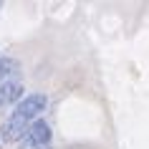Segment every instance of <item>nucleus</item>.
I'll use <instances>...</instances> for the list:
<instances>
[{
    "label": "nucleus",
    "mask_w": 149,
    "mask_h": 149,
    "mask_svg": "<svg viewBox=\"0 0 149 149\" xmlns=\"http://www.w3.org/2000/svg\"><path fill=\"white\" fill-rule=\"evenodd\" d=\"M48 99L43 94H31L25 96L23 101L15 106V111H13V116L3 124V129H0V136H3V141H18L23 139L25 132H28V126L33 124V119L38 116L40 111L46 109Z\"/></svg>",
    "instance_id": "1"
},
{
    "label": "nucleus",
    "mask_w": 149,
    "mask_h": 149,
    "mask_svg": "<svg viewBox=\"0 0 149 149\" xmlns=\"http://www.w3.org/2000/svg\"><path fill=\"white\" fill-rule=\"evenodd\" d=\"M48 144H51V126L40 119L28 126L25 136L20 139V149H48Z\"/></svg>",
    "instance_id": "2"
},
{
    "label": "nucleus",
    "mask_w": 149,
    "mask_h": 149,
    "mask_svg": "<svg viewBox=\"0 0 149 149\" xmlns=\"http://www.w3.org/2000/svg\"><path fill=\"white\" fill-rule=\"evenodd\" d=\"M23 96V84H18V81H5L3 86H0V111L13 106Z\"/></svg>",
    "instance_id": "3"
},
{
    "label": "nucleus",
    "mask_w": 149,
    "mask_h": 149,
    "mask_svg": "<svg viewBox=\"0 0 149 149\" xmlns=\"http://www.w3.org/2000/svg\"><path fill=\"white\" fill-rule=\"evenodd\" d=\"M15 71H18V61L15 58H0V86H3L5 79L13 76Z\"/></svg>",
    "instance_id": "4"
}]
</instances>
